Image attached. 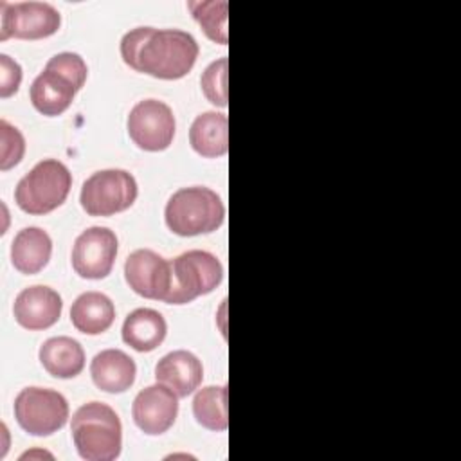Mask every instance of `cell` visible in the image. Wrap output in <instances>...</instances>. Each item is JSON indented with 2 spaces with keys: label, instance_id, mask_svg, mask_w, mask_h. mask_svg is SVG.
I'll return each mask as SVG.
<instances>
[{
  "label": "cell",
  "instance_id": "obj_1",
  "mask_svg": "<svg viewBox=\"0 0 461 461\" xmlns=\"http://www.w3.org/2000/svg\"><path fill=\"white\" fill-rule=\"evenodd\" d=\"M198 43L187 31L140 25L121 38L122 61L158 79H180L196 63Z\"/></svg>",
  "mask_w": 461,
  "mask_h": 461
},
{
  "label": "cell",
  "instance_id": "obj_2",
  "mask_svg": "<svg viewBox=\"0 0 461 461\" xmlns=\"http://www.w3.org/2000/svg\"><path fill=\"white\" fill-rule=\"evenodd\" d=\"M72 441L85 461H113L122 447V425L117 412L103 402L83 403L70 421Z\"/></svg>",
  "mask_w": 461,
  "mask_h": 461
},
{
  "label": "cell",
  "instance_id": "obj_3",
  "mask_svg": "<svg viewBox=\"0 0 461 461\" xmlns=\"http://www.w3.org/2000/svg\"><path fill=\"white\" fill-rule=\"evenodd\" d=\"M164 218L167 229L178 236L207 234L223 223L225 205L209 187H180L169 196Z\"/></svg>",
  "mask_w": 461,
  "mask_h": 461
},
{
  "label": "cell",
  "instance_id": "obj_4",
  "mask_svg": "<svg viewBox=\"0 0 461 461\" xmlns=\"http://www.w3.org/2000/svg\"><path fill=\"white\" fill-rule=\"evenodd\" d=\"M70 187L72 173L68 167L56 158H45L20 178L14 189V202L23 212L45 214L67 200Z\"/></svg>",
  "mask_w": 461,
  "mask_h": 461
},
{
  "label": "cell",
  "instance_id": "obj_5",
  "mask_svg": "<svg viewBox=\"0 0 461 461\" xmlns=\"http://www.w3.org/2000/svg\"><path fill=\"white\" fill-rule=\"evenodd\" d=\"M223 279L220 259L207 250H187L171 261L169 304H185L212 292Z\"/></svg>",
  "mask_w": 461,
  "mask_h": 461
},
{
  "label": "cell",
  "instance_id": "obj_6",
  "mask_svg": "<svg viewBox=\"0 0 461 461\" xmlns=\"http://www.w3.org/2000/svg\"><path fill=\"white\" fill-rule=\"evenodd\" d=\"M139 194L137 182L126 169H101L81 185L79 202L90 216H112L133 205Z\"/></svg>",
  "mask_w": 461,
  "mask_h": 461
},
{
  "label": "cell",
  "instance_id": "obj_7",
  "mask_svg": "<svg viewBox=\"0 0 461 461\" xmlns=\"http://www.w3.org/2000/svg\"><path fill=\"white\" fill-rule=\"evenodd\" d=\"M14 418L31 436H50L68 420L67 398L47 387H23L14 398Z\"/></svg>",
  "mask_w": 461,
  "mask_h": 461
},
{
  "label": "cell",
  "instance_id": "obj_8",
  "mask_svg": "<svg viewBox=\"0 0 461 461\" xmlns=\"http://www.w3.org/2000/svg\"><path fill=\"white\" fill-rule=\"evenodd\" d=\"M0 40H40L61 25L59 11L47 2H0Z\"/></svg>",
  "mask_w": 461,
  "mask_h": 461
},
{
  "label": "cell",
  "instance_id": "obj_9",
  "mask_svg": "<svg viewBox=\"0 0 461 461\" xmlns=\"http://www.w3.org/2000/svg\"><path fill=\"white\" fill-rule=\"evenodd\" d=\"M130 139L146 151H162L173 142L176 122L173 110L158 99H142L126 119Z\"/></svg>",
  "mask_w": 461,
  "mask_h": 461
},
{
  "label": "cell",
  "instance_id": "obj_10",
  "mask_svg": "<svg viewBox=\"0 0 461 461\" xmlns=\"http://www.w3.org/2000/svg\"><path fill=\"white\" fill-rule=\"evenodd\" d=\"M117 236L112 229L94 225L83 230L72 247V267L85 279L106 277L115 263Z\"/></svg>",
  "mask_w": 461,
  "mask_h": 461
},
{
  "label": "cell",
  "instance_id": "obj_11",
  "mask_svg": "<svg viewBox=\"0 0 461 461\" xmlns=\"http://www.w3.org/2000/svg\"><path fill=\"white\" fill-rule=\"evenodd\" d=\"M124 279L140 297L166 303L171 290V261L151 249H137L124 261Z\"/></svg>",
  "mask_w": 461,
  "mask_h": 461
},
{
  "label": "cell",
  "instance_id": "obj_12",
  "mask_svg": "<svg viewBox=\"0 0 461 461\" xmlns=\"http://www.w3.org/2000/svg\"><path fill=\"white\" fill-rule=\"evenodd\" d=\"M178 414V396L164 384L157 382L140 389L131 405L135 425L148 436L167 432Z\"/></svg>",
  "mask_w": 461,
  "mask_h": 461
},
{
  "label": "cell",
  "instance_id": "obj_13",
  "mask_svg": "<svg viewBox=\"0 0 461 461\" xmlns=\"http://www.w3.org/2000/svg\"><path fill=\"white\" fill-rule=\"evenodd\" d=\"M61 295L45 285H32L23 288L13 304L14 321L25 330H45L61 317Z\"/></svg>",
  "mask_w": 461,
  "mask_h": 461
},
{
  "label": "cell",
  "instance_id": "obj_14",
  "mask_svg": "<svg viewBox=\"0 0 461 461\" xmlns=\"http://www.w3.org/2000/svg\"><path fill=\"white\" fill-rule=\"evenodd\" d=\"M155 378L167 385L178 398H184L202 384L203 366L194 353L187 349H175L157 362Z\"/></svg>",
  "mask_w": 461,
  "mask_h": 461
},
{
  "label": "cell",
  "instance_id": "obj_15",
  "mask_svg": "<svg viewBox=\"0 0 461 461\" xmlns=\"http://www.w3.org/2000/svg\"><path fill=\"white\" fill-rule=\"evenodd\" d=\"M90 375L97 389L104 393H124L128 391L137 375L133 358L122 349H103L90 362Z\"/></svg>",
  "mask_w": 461,
  "mask_h": 461
},
{
  "label": "cell",
  "instance_id": "obj_16",
  "mask_svg": "<svg viewBox=\"0 0 461 461\" xmlns=\"http://www.w3.org/2000/svg\"><path fill=\"white\" fill-rule=\"evenodd\" d=\"M76 92L77 88L65 76L43 68V72L34 77L29 88V97L40 113L54 117L72 104Z\"/></svg>",
  "mask_w": 461,
  "mask_h": 461
},
{
  "label": "cell",
  "instance_id": "obj_17",
  "mask_svg": "<svg viewBox=\"0 0 461 461\" xmlns=\"http://www.w3.org/2000/svg\"><path fill=\"white\" fill-rule=\"evenodd\" d=\"M122 340L140 353L158 348L167 333L166 319L153 308H137L130 312L122 322Z\"/></svg>",
  "mask_w": 461,
  "mask_h": 461
},
{
  "label": "cell",
  "instance_id": "obj_18",
  "mask_svg": "<svg viewBox=\"0 0 461 461\" xmlns=\"http://www.w3.org/2000/svg\"><path fill=\"white\" fill-rule=\"evenodd\" d=\"M38 357L43 369L56 378H74L85 367V351L81 344L67 335L47 339L40 346Z\"/></svg>",
  "mask_w": 461,
  "mask_h": 461
},
{
  "label": "cell",
  "instance_id": "obj_19",
  "mask_svg": "<svg viewBox=\"0 0 461 461\" xmlns=\"http://www.w3.org/2000/svg\"><path fill=\"white\" fill-rule=\"evenodd\" d=\"M191 148L207 158H216L229 149V119L221 112H203L189 128Z\"/></svg>",
  "mask_w": 461,
  "mask_h": 461
},
{
  "label": "cell",
  "instance_id": "obj_20",
  "mask_svg": "<svg viewBox=\"0 0 461 461\" xmlns=\"http://www.w3.org/2000/svg\"><path fill=\"white\" fill-rule=\"evenodd\" d=\"M52 240L40 227H25L18 230L11 243V263L22 274L40 272L50 259Z\"/></svg>",
  "mask_w": 461,
  "mask_h": 461
},
{
  "label": "cell",
  "instance_id": "obj_21",
  "mask_svg": "<svg viewBox=\"0 0 461 461\" xmlns=\"http://www.w3.org/2000/svg\"><path fill=\"white\" fill-rule=\"evenodd\" d=\"M74 328L85 335H99L115 321V306L103 292H85L70 306Z\"/></svg>",
  "mask_w": 461,
  "mask_h": 461
},
{
  "label": "cell",
  "instance_id": "obj_22",
  "mask_svg": "<svg viewBox=\"0 0 461 461\" xmlns=\"http://www.w3.org/2000/svg\"><path fill=\"white\" fill-rule=\"evenodd\" d=\"M227 385H207L196 391L193 398L194 420L214 432H223L229 425Z\"/></svg>",
  "mask_w": 461,
  "mask_h": 461
},
{
  "label": "cell",
  "instance_id": "obj_23",
  "mask_svg": "<svg viewBox=\"0 0 461 461\" xmlns=\"http://www.w3.org/2000/svg\"><path fill=\"white\" fill-rule=\"evenodd\" d=\"M193 18L200 23L205 36L220 45H227V2L225 0H203L187 4Z\"/></svg>",
  "mask_w": 461,
  "mask_h": 461
},
{
  "label": "cell",
  "instance_id": "obj_24",
  "mask_svg": "<svg viewBox=\"0 0 461 461\" xmlns=\"http://www.w3.org/2000/svg\"><path fill=\"white\" fill-rule=\"evenodd\" d=\"M227 67L229 59L223 56L205 67L200 77V86L203 95L209 103L225 108L229 95H227Z\"/></svg>",
  "mask_w": 461,
  "mask_h": 461
},
{
  "label": "cell",
  "instance_id": "obj_25",
  "mask_svg": "<svg viewBox=\"0 0 461 461\" xmlns=\"http://www.w3.org/2000/svg\"><path fill=\"white\" fill-rule=\"evenodd\" d=\"M0 140H2V155H0V169L7 171L14 167L25 153V139L22 131L7 122L5 119L0 121Z\"/></svg>",
  "mask_w": 461,
  "mask_h": 461
},
{
  "label": "cell",
  "instance_id": "obj_26",
  "mask_svg": "<svg viewBox=\"0 0 461 461\" xmlns=\"http://www.w3.org/2000/svg\"><path fill=\"white\" fill-rule=\"evenodd\" d=\"M45 68L65 76L77 90L83 88V85L86 81V76H88V68H86L85 59L77 52H68V50L54 54L47 61Z\"/></svg>",
  "mask_w": 461,
  "mask_h": 461
},
{
  "label": "cell",
  "instance_id": "obj_27",
  "mask_svg": "<svg viewBox=\"0 0 461 461\" xmlns=\"http://www.w3.org/2000/svg\"><path fill=\"white\" fill-rule=\"evenodd\" d=\"M22 83V67L7 54H0V97L18 92Z\"/></svg>",
  "mask_w": 461,
  "mask_h": 461
},
{
  "label": "cell",
  "instance_id": "obj_28",
  "mask_svg": "<svg viewBox=\"0 0 461 461\" xmlns=\"http://www.w3.org/2000/svg\"><path fill=\"white\" fill-rule=\"evenodd\" d=\"M50 457L52 459V454H49V452H45V450H31V452H25V454H22L20 456V459H32V457Z\"/></svg>",
  "mask_w": 461,
  "mask_h": 461
}]
</instances>
